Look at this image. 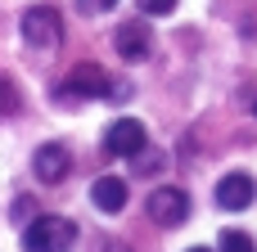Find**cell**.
I'll use <instances>...</instances> for the list:
<instances>
[{
	"label": "cell",
	"mask_w": 257,
	"mask_h": 252,
	"mask_svg": "<svg viewBox=\"0 0 257 252\" xmlns=\"http://www.w3.org/2000/svg\"><path fill=\"white\" fill-rule=\"evenodd\" d=\"M77 243V225L68 216H36L23 230V252H68Z\"/></svg>",
	"instance_id": "obj_1"
},
{
	"label": "cell",
	"mask_w": 257,
	"mask_h": 252,
	"mask_svg": "<svg viewBox=\"0 0 257 252\" xmlns=\"http://www.w3.org/2000/svg\"><path fill=\"white\" fill-rule=\"evenodd\" d=\"M145 212H149V221H154V225H163V230L185 225V221H190V194H185V189H176V185H163V189H154V194H149Z\"/></svg>",
	"instance_id": "obj_2"
},
{
	"label": "cell",
	"mask_w": 257,
	"mask_h": 252,
	"mask_svg": "<svg viewBox=\"0 0 257 252\" xmlns=\"http://www.w3.org/2000/svg\"><path fill=\"white\" fill-rule=\"evenodd\" d=\"M149 149V131H145V122H136V117H117L108 131H104V153L108 158H136V153H145Z\"/></svg>",
	"instance_id": "obj_3"
},
{
	"label": "cell",
	"mask_w": 257,
	"mask_h": 252,
	"mask_svg": "<svg viewBox=\"0 0 257 252\" xmlns=\"http://www.w3.org/2000/svg\"><path fill=\"white\" fill-rule=\"evenodd\" d=\"M59 36H63L59 9L36 5V9H27V14H23V41H27L32 50H54V45H59Z\"/></svg>",
	"instance_id": "obj_4"
},
{
	"label": "cell",
	"mask_w": 257,
	"mask_h": 252,
	"mask_svg": "<svg viewBox=\"0 0 257 252\" xmlns=\"http://www.w3.org/2000/svg\"><path fill=\"white\" fill-rule=\"evenodd\" d=\"M108 90H113V81L99 63H77L68 72V86H63V95H81V99H104Z\"/></svg>",
	"instance_id": "obj_5"
},
{
	"label": "cell",
	"mask_w": 257,
	"mask_h": 252,
	"mask_svg": "<svg viewBox=\"0 0 257 252\" xmlns=\"http://www.w3.org/2000/svg\"><path fill=\"white\" fill-rule=\"evenodd\" d=\"M32 167H36V176H41L45 185H59V180L68 176V167H72V153H68V144H59V140H45V144L36 149Z\"/></svg>",
	"instance_id": "obj_6"
},
{
	"label": "cell",
	"mask_w": 257,
	"mask_h": 252,
	"mask_svg": "<svg viewBox=\"0 0 257 252\" xmlns=\"http://www.w3.org/2000/svg\"><path fill=\"white\" fill-rule=\"evenodd\" d=\"M253 198H257L253 176H244V171H230V176H221V180H217V203H221L226 212H244Z\"/></svg>",
	"instance_id": "obj_7"
},
{
	"label": "cell",
	"mask_w": 257,
	"mask_h": 252,
	"mask_svg": "<svg viewBox=\"0 0 257 252\" xmlns=\"http://www.w3.org/2000/svg\"><path fill=\"white\" fill-rule=\"evenodd\" d=\"M149 27L140 23V18H131V23H122L117 27V36H113V45H117V54L126 59V63H140V59H149Z\"/></svg>",
	"instance_id": "obj_8"
},
{
	"label": "cell",
	"mask_w": 257,
	"mask_h": 252,
	"mask_svg": "<svg viewBox=\"0 0 257 252\" xmlns=\"http://www.w3.org/2000/svg\"><path fill=\"white\" fill-rule=\"evenodd\" d=\"M90 203H95L99 212L117 216V212L126 207V185H122V176H99V180L90 185Z\"/></svg>",
	"instance_id": "obj_9"
},
{
	"label": "cell",
	"mask_w": 257,
	"mask_h": 252,
	"mask_svg": "<svg viewBox=\"0 0 257 252\" xmlns=\"http://www.w3.org/2000/svg\"><path fill=\"white\" fill-rule=\"evenodd\" d=\"M217 252H257V243H253V234H244V230H221Z\"/></svg>",
	"instance_id": "obj_10"
},
{
	"label": "cell",
	"mask_w": 257,
	"mask_h": 252,
	"mask_svg": "<svg viewBox=\"0 0 257 252\" xmlns=\"http://www.w3.org/2000/svg\"><path fill=\"white\" fill-rule=\"evenodd\" d=\"M181 0H140V9L149 14V18H163V14H172Z\"/></svg>",
	"instance_id": "obj_11"
},
{
	"label": "cell",
	"mask_w": 257,
	"mask_h": 252,
	"mask_svg": "<svg viewBox=\"0 0 257 252\" xmlns=\"http://www.w3.org/2000/svg\"><path fill=\"white\" fill-rule=\"evenodd\" d=\"M113 5H117V0H77V9H81L86 18H95V14H108Z\"/></svg>",
	"instance_id": "obj_12"
},
{
	"label": "cell",
	"mask_w": 257,
	"mask_h": 252,
	"mask_svg": "<svg viewBox=\"0 0 257 252\" xmlns=\"http://www.w3.org/2000/svg\"><path fill=\"white\" fill-rule=\"evenodd\" d=\"M185 252H212V248H185Z\"/></svg>",
	"instance_id": "obj_13"
},
{
	"label": "cell",
	"mask_w": 257,
	"mask_h": 252,
	"mask_svg": "<svg viewBox=\"0 0 257 252\" xmlns=\"http://www.w3.org/2000/svg\"><path fill=\"white\" fill-rule=\"evenodd\" d=\"M253 113H257V104H253Z\"/></svg>",
	"instance_id": "obj_14"
}]
</instances>
